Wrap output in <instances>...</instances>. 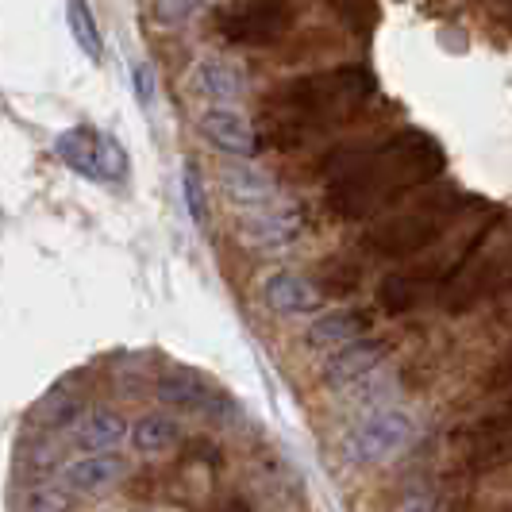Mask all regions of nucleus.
Returning <instances> with one entry per match:
<instances>
[{"instance_id":"obj_1","label":"nucleus","mask_w":512,"mask_h":512,"mask_svg":"<svg viewBox=\"0 0 512 512\" xmlns=\"http://www.w3.org/2000/svg\"><path fill=\"white\" fill-rule=\"evenodd\" d=\"M443 170H447V151L439 147L436 135L405 128L335 166L324 189V205L335 220H366L382 208H393L420 185L436 181Z\"/></svg>"},{"instance_id":"obj_2","label":"nucleus","mask_w":512,"mask_h":512,"mask_svg":"<svg viewBox=\"0 0 512 512\" xmlns=\"http://www.w3.org/2000/svg\"><path fill=\"white\" fill-rule=\"evenodd\" d=\"M374 97V74L362 66H332L289 77L262 97V143L301 147L339 124H351Z\"/></svg>"},{"instance_id":"obj_3","label":"nucleus","mask_w":512,"mask_h":512,"mask_svg":"<svg viewBox=\"0 0 512 512\" xmlns=\"http://www.w3.org/2000/svg\"><path fill=\"white\" fill-rule=\"evenodd\" d=\"M470 208H474V197H466L459 189H436V193L382 216L362 235V251L374 258H389V262L420 255V251L436 247Z\"/></svg>"},{"instance_id":"obj_4","label":"nucleus","mask_w":512,"mask_h":512,"mask_svg":"<svg viewBox=\"0 0 512 512\" xmlns=\"http://www.w3.org/2000/svg\"><path fill=\"white\" fill-rule=\"evenodd\" d=\"M497 220H501V212H493L486 224H478L474 231H466L462 239H451V243H447V235H443L436 243V255H428L424 262L409 266V270H393V274L382 278V285H378V305H382L389 316H401V312H409V308L420 305L428 293H439V289L466 266V258L486 243V235L493 231Z\"/></svg>"},{"instance_id":"obj_5","label":"nucleus","mask_w":512,"mask_h":512,"mask_svg":"<svg viewBox=\"0 0 512 512\" xmlns=\"http://www.w3.org/2000/svg\"><path fill=\"white\" fill-rule=\"evenodd\" d=\"M512 293V220L501 212V220L493 224L486 243L466 258L459 274L439 289V301L447 312H470L482 301L505 297Z\"/></svg>"},{"instance_id":"obj_6","label":"nucleus","mask_w":512,"mask_h":512,"mask_svg":"<svg viewBox=\"0 0 512 512\" xmlns=\"http://www.w3.org/2000/svg\"><path fill=\"white\" fill-rule=\"evenodd\" d=\"M293 24V0H231L216 16V31L235 47H274L293 31Z\"/></svg>"},{"instance_id":"obj_7","label":"nucleus","mask_w":512,"mask_h":512,"mask_svg":"<svg viewBox=\"0 0 512 512\" xmlns=\"http://www.w3.org/2000/svg\"><path fill=\"white\" fill-rule=\"evenodd\" d=\"M54 154L74 174H81L85 181H97V185L128 178V154H124V147L112 135L89 128V124H77V128L62 131L54 139Z\"/></svg>"},{"instance_id":"obj_8","label":"nucleus","mask_w":512,"mask_h":512,"mask_svg":"<svg viewBox=\"0 0 512 512\" xmlns=\"http://www.w3.org/2000/svg\"><path fill=\"white\" fill-rule=\"evenodd\" d=\"M416 436V424H412L409 412L401 409H382L370 412L366 420H359L347 439H343V455L355 462V466H374L393 455H401Z\"/></svg>"},{"instance_id":"obj_9","label":"nucleus","mask_w":512,"mask_h":512,"mask_svg":"<svg viewBox=\"0 0 512 512\" xmlns=\"http://www.w3.org/2000/svg\"><path fill=\"white\" fill-rule=\"evenodd\" d=\"M201 131L212 147L235 154V158H255L266 143H262V131L239 112V108H228V104H216V108H205L201 116Z\"/></svg>"},{"instance_id":"obj_10","label":"nucleus","mask_w":512,"mask_h":512,"mask_svg":"<svg viewBox=\"0 0 512 512\" xmlns=\"http://www.w3.org/2000/svg\"><path fill=\"white\" fill-rule=\"evenodd\" d=\"M301 224H305V220H301V208L274 201V205L251 208V212L243 216V239H247L251 247L278 251V247H289V243L301 235Z\"/></svg>"},{"instance_id":"obj_11","label":"nucleus","mask_w":512,"mask_h":512,"mask_svg":"<svg viewBox=\"0 0 512 512\" xmlns=\"http://www.w3.org/2000/svg\"><path fill=\"white\" fill-rule=\"evenodd\" d=\"M385 347L382 339H351V343H343V347H335L328 362H324V382L335 385V389H347L351 382H359L366 374H374L385 359Z\"/></svg>"},{"instance_id":"obj_12","label":"nucleus","mask_w":512,"mask_h":512,"mask_svg":"<svg viewBox=\"0 0 512 512\" xmlns=\"http://www.w3.org/2000/svg\"><path fill=\"white\" fill-rule=\"evenodd\" d=\"M189 85L205 101L228 104V101H239L247 93V70L235 58H201L189 70Z\"/></svg>"},{"instance_id":"obj_13","label":"nucleus","mask_w":512,"mask_h":512,"mask_svg":"<svg viewBox=\"0 0 512 512\" xmlns=\"http://www.w3.org/2000/svg\"><path fill=\"white\" fill-rule=\"evenodd\" d=\"M131 474V462L124 455H108V451H97V455H85V459H74L66 470H62V486L74 489V493H101V489L124 482Z\"/></svg>"},{"instance_id":"obj_14","label":"nucleus","mask_w":512,"mask_h":512,"mask_svg":"<svg viewBox=\"0 0 512 512\" xmlns=\"http://www.w3.org/2000/svg\"><path fill=\"white\" fill-rule=\"evenodd\" d=\"M262 297H266V305L274 308V312H285V316H305V312H316V308L324 305V289H316V285L301 278V274H270L266 282H262Z\"/></svg>"},{"instance_id":"obj_15","label":"nucleus","mask_w":512,"mask_h":512,"mask_svg":"<svg viewBox=\"0 0 512 512\" xmlns=\"http://www.w3.org/2000/svg\"><path fill=\"white\" fill-rule=\"evenodd\" d=\"M366 332H370V312H362V308H332L308 328L305 339L312 351H335V347H343V343H351V339H359Z\"/></svg>"},{"instance_id":"obj_16","label":"nucleus","mask_w":512,"mask_h":512,"mask_svg":"<svg viewBox=\"0 0 512 512\" xmlns=\"http://www.w3.org/2000/svg\"><path fill=\"white\" fill-rule=\"evenodd\" d=\"M220 181H224V193L235 205L247 208V212L278 201V181L270 178V174H262V170H255V166H247V158L235 162V166H224Z\"/></svg>"},{"instance_id":"obj_17","label":"nucleus","mask_w":512,"mask_h":512,"mask_svg":"<svg viewBox=\"0 0 512 512\" xmlns=\"http://www.w3.org/2000/svg\"><path fill=\"white\" fill-rule=\"evenodd\" d=\"M124 439H128V420L120 412H108V409L89 412L81 420V428H77V447H85V451H112Z\"/></svg>"},{"instance_id":"obj_18","label":"nucleus","mask_w":512,"mask_h":512,"mask_svg":"<svg viewBox=\"0 0 512 512\" xmlns=\"http://www.w3.org/2000/svg\"><path fill=\"white\" fill-rule=\"evenodd\" d=\"M158 397L178 405V409H208V401H212L208 385L193 370H166L158 378Z\"/></svg>"},{"instance_id":"obj_19","label":"nucleus","mask_w":512,"mask_h":512,"mask_svg":"<svg viewBox=\"0 0 512 512\" xmlns=\"http://www.w3.org/2000/svg\"><path fill=\"white\" fill-rule=\"evenodd\" d=\"M66 24H70V35L74 43L81 47V54L89 62H101L104 58V35L97 20H93V8L85 0H66Z\"/></svg>"},{"instance_id":"obj_20","label":"nucleus","mask_w":512,"mask_h":512,"mask_svg":"<svg viewBox=\"0 0 512 512\" xmlns=\"http://www.w3.org/2000/svg\"><path fill=\"white\" fill-rule=\"evenodd\" d=\"M128 436L143 455H158V451H170L178 443V424L170 416H143L131 424Z\"/></svg>"},{"instance_id":"obj_21","label":"nucleus","mask_w":512,"mask_h":512,"mask_svg":"<svg viewBox=\"0 0 512 512\" xmlns=\"http://www.w3.org/2000/svg\"><path fill=\"white\" fill-rule=\"evenodd\" d=\"M181 189H185V208H189L193 224H205L208 197H205V178H201V166H197V162H185V166H181Z\"/></svg>"},{"instance_id":"obj_22","label":"nucleus","mask_w":512,"mask_h":512,"mask_svg":"<svg viewBox=\"0 0 512 512\" xmlns=\"http://www.w3.org/2000/svg\"><path fill=\"white\" fill-rule=\"evenodd\" d=\"M324 4H328L347 27H355V31L374 24V0H324Z\"/></svg>"},{"instance_id":"obj_23","label":"nucleus","mask_w":512,"mask_h":512,"mask_svg":"<svg viewBox=\"0 0 512 512\" xmlns=\"http://www.w3.org/2000/svg\"><path fill=\"white\" fill-rule=\"evenodd\" d=\"M208 0H158L154 4V16L162 20V24H185L197 8H205Z\"/></svg>"},{"instance_id":"obj_24","label":"nucleus","mask_w":512,"mask_h":512,"mask_svg":"<svg viewBox=\"0 0 512 512\" xmlns=\"http://www.w3.org/2000/svg\"><path fill=\"white\" fill-rule=\"evenodd\" d=\"M131 85H135V101L143 104V108H151V104H154V70H151V62H135V66H131Z\"/></svg>"},{"instance_id":"obj_25","label":"nucleus","mask_w":512,"mask_h":512,"mask_svg":"<svg viewBox=\"0 0 512 512\" xmlns=\"http://www.w3.org/2000/svg\"><path fill=\"white\" fill-rule=\"evenodd\" d=\"M35 505H39V509H58V505H66V501H62V497H35Z\"/></svg>"},{"instance_id":"obj_26","label":"nucleus","mask_w":512,"mask_h":512,"mask_svg":"<svg viewBox=\"0 0 512 512\" xmlns=\"http://www.w3.org/2000/svg\"><path fill=\"white\" fill-rule=\"evenodd\" d=\"M505 455H509V459H512V439H509V443H505Z\"/></svg>"},{"instance_id":"obj_27","label":"nucleus","mask_w":512,"mask_h":512,"mask_svg":"<svg viewBox=\"0 0 512 512\" xmlns=\"http://www.w3.org/2000/svg\"><path fill=\"white\" fill-rule=\"evenodd\" d=\"M509 409H512V401H509Z\"/></svg>"}]
</instances>
